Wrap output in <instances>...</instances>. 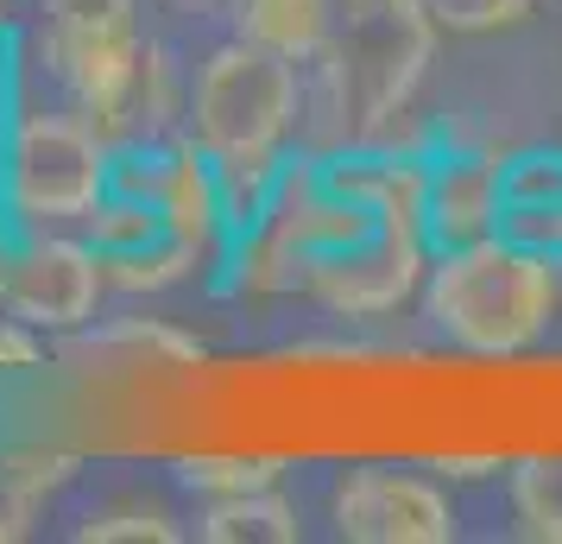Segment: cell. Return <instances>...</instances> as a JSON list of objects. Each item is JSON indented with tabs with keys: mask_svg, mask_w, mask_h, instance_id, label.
I'll return each instance as SVG.
<instances>
[{
	"mask_svg": "<svg viewBox=\"0 0 562 544\" xmlns=\"http://www.w3.org/2000/svg\"><path fill=\"white\" fill-rule=\"evenodd\" d=\"M430 45L424 0H335V32L316 57V140L373 146L417 96Z\"/></svg>",
	"mask_w": 562,
	"mask_h": 544,
	"instance_id": "6da1fadb",
	"label": "cell"
},
{
	"mask_svg": "<svg viewBox=\"0 0 562 544\" xmlns=\"http://www.w3.org/2000/svg\"><path fill=\"white\" fill-rule=\"evenodd\" d=\"M550 311H557V259L506 234L436 254L424 286L430 330L461 355H518L550 330Z\"/></svg>",
	"mask_w": 562,
	"mask_h": 544,
	"instance_id": "7a4b0ae2",
	"label": "cell"
},
{
	"mask_svg": "<svg viewBox=\"0 0 562 544\" xmlns=\"http://www.w3.org/2000/svg\"><path fill=\"white\" fill-rule=\"evenodd\" d=\"M114 146L89 114H32L13 108L0 140V203L7 229H45V222H82L108 197Z\"/></svg>",
	"mask_w": 562,
	"mask_h": 544,
	"instance_id": "3957f363",
	"label": "cell"
},
{
	"mask_svg": "<svg viewBox=\"0 0 562 544\" xmlns=\"http://www.w3.org/2000/svg\"><path fill=\"white\" fill-rule=\"evenodd\" d=\"M304 114L297 64L279 52H259L247 38H234L203 64L196 77V146L209 158H279L284 133Z\"/></svg>",
	"mask_w": 562,
	"mask_h": 544,
	"instance_id": "277c9868",
	"label": "cell"
},
{
	"mask_svg": "<svg viewBox=\"0 0 562 544\" xmlns=\"http://www.w3.org/2000/svg\"><path fill=\"white\" fill-rule=\"evenodd\" d=\"M335 532L355 544H449L456 539V513L424 475L355 468L335 488Z\"/></svg>",
	"mask_w": 562,
	"mask_h": 544,
	"instance_id": "5b68a950",
	"label": "cell"
},
{
	"mask_svg": "<svg viewBox=\"0 0 562 544\" xmlns=\"http://www.w3.org/2000/svg\"><path fill=\"white\" fill-rule=\"evenodd\" d=\"M424 259H430V241H424V234L405 229V222H385L373 241H360V247H348V254L310 266L304 286L341 317H385L417 291Z\"/></svg>",
	"mask_w": 562,
	"mask_h": 544,
	"instance_id": "8992f818",
	"label": "cell"
},
{
	"mask_svg": "<svg viewBox=\"0 0 562 544\" xmlns=\"http://www.w3.org/2000/svg\"><path fill=\"white\" fill-rule=\"evenodd\" d=\"M108 273L89 241H32L13 254L7 279V311L32 330H82L95 317Z\"/></svg>",
	"mask_w": 562,
	"mask_h": 544,
	"instance_id": "52a82bcc",
	"label": "cell"
},
{
	"mask_svg": "<svg viewBox=\"0 0 562 544\" xmlns=\"http://www.w3.org/2000/svg\"><path fill=\"white\" fill-rule=\"evenodd\" d=\"M499 234V158L486 153H424V241L430 254Z\"/></svg>",
	"mask_w": 562,
	"mask_h": 544,
	"instance_id": "ba28073f",
	"label": "cell"
},
{
	"mask_svg": "<svg viewBox=\"0 0 562 544\" xmlns=\"http://www.w3.org/2000/svg\"><path fill=\"white\" fill-rule=\"evenodd\" d=\"M52 64H57V77H64V89L77 96V108L108 133L133 114V89H139L146 45H139L133 26L77 32V38H52Z\"/></svg>",
	"mask_w": 562,
	"mask_h": 544,
	"instance_id": "9c48e42d",
	"label": "cell"
},
{
	"mask_svg": "<svg viewBox=\"0 0 562 544\" xmlns=\"http://www.w3.org/2000/svg\"><path fill=\"white\" fill-rule=\"evenodd\" d=\"M499 234L562 266V146H525L499 158Z\"/></svg>",
	"mask_w": 562,
	"mask_h": 544,
	"instance_id": "30bf717a",
	"label": "cell"
},
{
	"mask_svg": "<svg viewBox=\"0 0 562 544\" xmlns=\"http://www.w3.org/2000/svg\"><path fill=\"white\" fill-rule=\"evenodd\" d=\"M234 32L259 52L310 64L335 32V0H234Z\"/></svg>",
	"mask_w": 562,
	"mask_h": 544,
	"instance_id": "8fae6325",
	"label": "cell"
},
{
	"mask_svg": "<svg viewBox=\"0 0 562 544\" xmlns=\"http://www.w3.org/2000/svg\"><path fill=\"white\" fill-rule=\"evenodd\" d=\"M64 362H77L82 374H133V367H196L203 348L165 323H114L102 336L70 342Z\"/></svg>",
	"mask_w": 562,
	"mask_h": 544,
	"instance_id": "7c38bea8",
	"label": "cell"
},
{
	"mask_svg": "<svg viewBox=\"0 0 562 544\" xmlns=\"http://www.w3.org/2000/svg\"><path fill=\"white\" fill-rule=\"evenodd\" d=\"M203 539L209 544H291L297 539V507L279 500L272 488L222 493L203 513Z\"/></svg>",
	"mask_w": 562,
	"mask_h": 544,
	"instance_id": "4fadbf2b",
	"label": "cell"
},
{
	"mask_svg": "<svg viewBox=\"0 0 562 544\" xmlns=\"http://www.w3.org/2000/svg\"><path fill=\"white\" fill-rule=\"evenodd\" d=\"M512 513L537 544H562V456H525L512 468Z\"/></svg>",
	"mask_w": 562,
	"mask_h": 544,
	"instance_id": "5bb4252c",
	"label": "cell"
},
{
	"mask_svg": "<svg viewBox=\"0 0 562 544\" xmlns=\"http://www.w3.org/2000/svg\"><path fill=\"white\" fill-rule=\"evenodd\" d=\"M196 259H203V247H196V241L165 234V241L139 247V254L102 259V273H108V286H121V291H158V286H178V279H190V273H196Z\"/></svg>",
	"mask_w": 562,
	"mask_h": 544,
	"instance_id": "9a60e30c",
	"label": "cell"
},
{
	"mask_svg": "<svg viewBox=\"0 0 562 544\" xmlns=\"http://www.w3.org/2000/svg\"><path fill=\"white\" fill-rule=\"evenodd\" d=\"M178 475H183V488H203L209 500H222V493L272 488L279 481V463L272 456H183Z\"/></svg>",
	"mask_w": 562,
	"mask_h": 544,
	"instance_id": "2e32d148",
	"label": "cell"
},
{
	"mask_svg": "<svg viewBox=\"0 0 562 544\" xmlns=\"http://www.w3.org/2000/svg\"><path fill=\"white\" fill-rule=\"evenodd\" d=\"M82 544H171L178 539V525L158 513V507H114V513H95L89 525L77 532Z\"/></svg>",
	"mask_w": 562,
	"mask_h": 544,
	"instance_id": "e0dca14e",
	"label": "cell"
},
{
	"mask_svg": "<svg viewBox=\"0 0 562 544\" xmlns=\"http://www.w3.org/2000/svg\"><path fill=\"white\" fill-rule=\"evenodd\" d=\"M45 26H52V38L133 26V0H45Z\"/></svg>",
	"mask_w": 562,
	"mask_h": 544,
	"instance_id": "ac0fdd59",
	"label": "cell"
},
{
	"mask_svg": "<svg viewBox=\"0 0 562 544\" xmlns=\"http://www.w3.org/2000/svg\"><path fill=\"white\" fill-rule=\"evenodd\" d=\"M436 26L449 32H499V26H518L531 13V0H424Z\"/></svg>",
	"mask_w": 562,
	"mask_h": 544,
	"instance_id": "d6986e66",
	"label": "cell"
},
{
	"mask_svg": "<svg viewBox=\"0 0 562 544\" xmlns=\"http://www.w3.org/2000/svg\"><path fill=\"white\" fill-rule=\"evenodd\" d=\"M38 481H32L26 468L13 463V456H0V544L26 539L32 532V507H38Z\"/></svg>",
	"mask_w": 562,
	"mask_h": 544,
	"instance_id": "ffe728a7",
	"label": "cell"
},
{
	"mask_svg": "<svg viewBox=\"0 0 562 544\" xmlns=\"http://www.w3.org/2000/svg\"><path fill=\"white\" fill-rule=\"evenodd\" d=\"M38 362H45V348L32 336V323L0 317V374H26V367H38Z\"/></svg>",
	"mask_w": 562,
	"mask_h": 544,
	"instance_id": "44dd1931",
	"label": "cell"
},
{
	"mask_svg": "<svg viewBox=\"0 0 562 544\" xmlns=\"http://www.w3.org/2000/svg\"><path fill=\"white\" fill-rule=\"evenodd\" d=\"M436 475H449V481H481V475H493V468H506V456H430Z\"/></svg>",
	"mask_w": 562,
	"mask_h": 544,
	"instance_id": "7402d4cb",
	"label": "cell"
},
{
	"mask_svg": "<svg viewBox=\"0 0 562 544\" xmlns=\"http://www.w3.org/2000/svg\"><path fill=\"white\" fill-rule=\"evenodd\" d=\"M13 114V45L0 38V121Z\"/></svg>",
	"mask_w": 562,
	"mask_h": 544,
	"instance_id": "603a6c76",
	"label": "cell"
},
{
	"mask_svg": "<svg viewBox=\"0 0 562 544\" xmlns=\"http://www.w3.org/2000/svg\"><path fill=\"white\" fill-rule=\"evenodd\" d=\"M7 279H13V254H7V229H0V304H7Z\"/></svg>",
	"mask_w": 562,
	"mask_h": 544,
	"instance_id": "cb8c5ba5",
	"label": "cell"
},
{
	"mask_svg": "<svg viewBox=\"0 0 562 544\" xmlns=\"http://www.w3.org/2000/svg\"><path fill=\"white\" fill-rule=\"evenodd\" d=\"M7 121H13V114H7ZM7 121H0V140H7ZM0 229H7V203H0ZM13 234V229H7Z\"/></svg>",
	"mask_w": 562,
	"mask_h": 544,
	"instance_id": "d4e9b609",
	"label": "cell"
},
{
	"mask_svg": "<svg viewBox=\"0 0 562 544\" xmlns=\"http://www.w3.org/2000/svg\"><path fill=\"white\" fill-rule=\"evenodd\" d=\"M183 7H215V0H183Z\"/></svg>",
	"mask_w": 562,
	"mask_h": 544,
	"instance_id": "484cf974",
	"label": "cell"
}]
</instances>
